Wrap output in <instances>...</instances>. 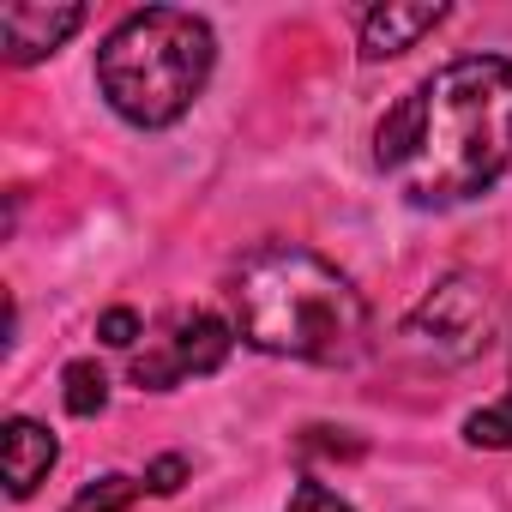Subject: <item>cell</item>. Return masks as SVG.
Masks as SVG:
<instances>
[{
	"label": "cell",
	"mask_w": 512,
	"mask_h": 512,
	"mask_svg": "<svg viewBox=\"0 0 512 512\" xmlns=\"http://www.w3.org/2000/svg\"><path fill=\"white\" fill-rule=\"evenodd\" d=\"M446 25V7H374L368 19H362V55L368 61H386V55H404V49H416L428 31H440Z\"/></svg>",
	"instance_id": "8"
},
{
	"label": "cell",
	"mask_w": 512,
	"mask_h": 512,
	"mask_svg": "<svg viewBox=\"0 0 512 512\" xmlns=\"http://www.w3.org/2000/svg\"><path fill=\"white\" fill-rule=\"evenodd\" d=\"M229 302H235V332L260 356L344 368L368 344V308L356 284L332 260L290 241L247 253L229 284Z\"/></svg>",
	"instance_id": "2"
},
{
	"label": "cell",
	"mask_w": 512,
	"mask_h": 512,
	"mask_svg": "<svg viewBox=\"0 0 512 512\" xmlns=\"http://www.w3.org/2000/svg\"><path fill=\"white\" fill-rule=\"evenodd\" d=\"M488 326H494V296H488L482 278H446L422 302V314L410 320V332L428 338L446 356H476L488 344Z\"/></svg>",
	"instance_id": "5"
},
{
	"label": "cell",
	"mask_w": 512,
	"mask_h": 512,
	"mask_svg": "<svg viewBox=\"0 0 512 512\" xmlns=\"http://www.w3.org/2000/svg\"><path fill=\"white\" fill-rule=\"evenodd\" d=\"M217 37L181 7L127 13L97 49V85L109 109L133 127H175L211 85Z\"/></svg>",
	"instance_id": "3"
},
{
	"label": "cell",
	"mask_w": 512,
	"mask_h": 512,
	"mask_svg": "<svg viewBox=\"0 0 512 512\" xmlns=\"http://www.w3.org/2000/svg\"><path fill=\"white\" fill-rule=\"evenodd\" d=\"M181 476H187V458H157V464L145 470V488H151V494H175Z\"/></svg>",
	"instance_id": "14"
},
{
	"label": "cell",
	"mask_w": 512,
	"mask_h": 512,
	"mask_svg": "<svg viewBox=\"0 0 512 512\" xmlns=\"http://www.w3.org/2000/svg\"><path fill=\"white\" fill-rule=\"evenodd\" d=\"M55 458H61V446H55V434H49L43 422L13 416L7 428H0V464H7V494H13V500H31V494L49 482Z\"/></svg>",
	"instance_id": "7"
},
{
	"label": "cell",
	"mask_w": 512,
	"mask_h": 512,
	"mask_svg": "<svg viewBox=\"0 0 512 512\" xmlns=\"http://www.w3.org/2000/svg\"><path fill=\"white\" fill-rule=\"evenodd\" d=\"M79 25H85V7H25V0L0 7V43H7L13 67H31V61L55 55Z\"/></svg>",
	"instance_id": "6"
},
{
	"label": "cell",
	"mask_w": 512,
	"mask_h": 512,
	"mask_svg": "<svg viewBox=\"0 0 512 512\" xmlns=\"http://www.w3.org/2000/svg\"><path fill=\"white\" fill-rule=\"evenodd\" d=\"M229 344H235V332H229L217 314L181 308V314H169L163 326H151L145 344L133 350V386H139V392H169V386H181V380L217 374L223 356H229Z\"/></svg>",
	"instance_id": "4"
},
{
	"label": "cell",
	"mask_w": 512,
	"mask_h": 512,
	"mask_svg": "<svg viewBox=\"0 0 512 512\" xmlns=\"http://www.w3.org/2000/svg\"><path fill=\"white\" fill-rule=\"evenodd\" d=\"M290 512H356V506H350L338 488H326V482H314V476H308V482L290 494Z\"/></svg>",
	"instance_id": "13"
},
{
	"label": "cell",
	"mask_w": 512,
	"mask_h": 512,
	"mask_svg": "<svg viewBox=\"0 0 512 512\" xmlns=\"http://www.w3.org/2000/svg\"><path fill=\"white\" fill-rule=\"evenodd\" d=\"M97 338H103V344H115V350H139L145 326H139V314H133V308H109V314L97 320Z\"/></svg>",
	"instance_id": "12"
},
{
	"label": "cell",
	"mask_w": 512,
	"mask_h": 512,
	"mask_svg": "<svg viewBox=\"0 0 512 512\" xmlns=\"http://www.w3.org/2000/svg\"><path fill=\"white\" fill-rule=\"evenodd\" d=\"M67 410L73 416H97L103 404H109V380H103V368L97 362H67Z\"/></svg>",
	"instance_id": "10"
},
{
	"label": "cell",
	"mask_w": 512,
	"mask_h": 512,
	"mask_svg": "<svg viewBox=\"0 0 512 512\" xmlns=\"http://www.w3.org/2000/svg\"><path fill=\"white\" fill-rule=\"evenodd\" d=\"M139 494H145V482H133V476H97V482H85L73 494L67 512H127Z\"/></svg>",
	"instance_id": "9"
},
{
	"label": "cell",
	"mask_w": 512,
	"mask_h": 512,
	"mask_svg": "<svg viewBox=\"0 0 512 512\" xmlns=\"http://www.w3.org/2000/svg\"><path fill=\"white\" fill-rule=\"evenodd\" d=\"M374 163L404 205L446 211L494 187L512 163V61L464 55L428 73L374 133Z\"/></svg>",
	"instance_id": "1"
},
{
	"label": "cell",
	"mask_w": 512,
	"mask_h": 512,
	"mask_svg": "<svg viewBox=\"0 0 512 512\" xmlns=\"http://www.w3.org/2000/svg\"><path fill=\"white\" fill-rule=\"evenodd\" d=\"M464 440H470V446H512V392H506V404L476 410V416L464 422Z\"/></svg>",
	"instance_id": "11"
}]
</instances>
